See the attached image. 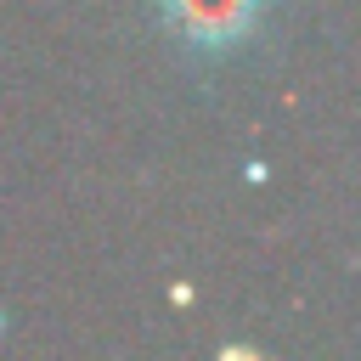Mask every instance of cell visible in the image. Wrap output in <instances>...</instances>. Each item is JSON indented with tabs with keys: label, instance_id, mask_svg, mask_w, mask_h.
Returning a JSON list of instances; mask_svg holds the SVG:
<instances>
[{
	"label": "cell",
	"instance_id": "obj_1",
	"mask_svg": "<svg viewBox=\"0 0 361 361\" xmlns=\"http://www.w3.org/2000/svg\"><path fill=\"white\" fill-rule=\"evenodd\" d=\"M175 11L192 34H237V23L248 17V0H175Z\"/></svg>",
	"mask_w": 361,
	"mask_h": 361
}]
</instances>
